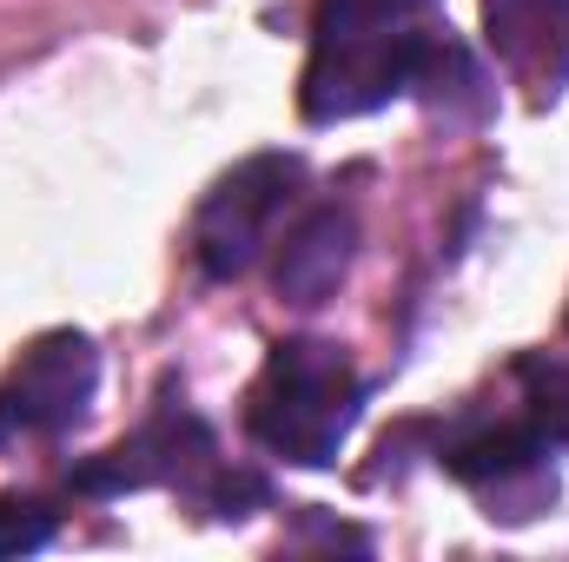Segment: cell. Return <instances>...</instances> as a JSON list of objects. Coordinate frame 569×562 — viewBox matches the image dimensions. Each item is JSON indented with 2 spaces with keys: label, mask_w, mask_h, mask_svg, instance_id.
Segmentation results:
<instances>
[{
  "label": "cell",
  "mask_w": 569,
  "mask_h": 562,
  "mask_svg": "<svg viewBox=\"0 0 569 562\" xmlns=\"http://www.w3.org/2000/svg\"><path fill=\"white\" fill-rule=\"evenodd\" d=\"M450 27L430 0H318L311 13V60L298 107L311 127L365 120L405 93H418L430 53Z\"/></svg>",
  "instance_id": "obj_1"
},
{
  "label": "cell",
  "mask_w": 569,
  "mask_h": 562,
  "mask_svg": "<svg viewBox=\"0 0 569 562\" xmlns=\"http://www.w3.org/2000/svg\"><path fill=\"white\" fill-rule=\"evenodd\" d=\"M365 411V384L351 371V358L325 338H284L272 344L252 398H246V430L259 450H272L298 470H325L338 463L345 436L358 430Z\"/></svg>",
  "instance_id": "obj_2"
},
{
  "label": "cell",
  "mask_w": 569,
  "mask_h": 562,
  "mask_svg": "<svg viewBox=\"0 0 569 562\" xmlns=\"http://www.w3.org/2000/svg\"><path fill=\"white\" fill-rule=\"evenodd\" d=\"M305 185V159L298 152H252L246 165H232L199 219H192V259L206 279H246L259 265V252L272 245V225Z\"/></svg>",
  "instance_id": "obj_3"
},
{
  "label": "cell",
  "mask_w": 569,
  "mask_h": 562,
  "mask_svg": "<svg viewBox=\"0 0 569 562\" xmlns=\"http://www.w3.org/2000/svg\"><path fill=\"white\" fill-rule=\"evenodd\" d=\"M100 391V351L87 331H47L20 351V364L0 384V443L20 436H67L93 411Z\"/></svg>",
  "instance_id": "obj_4"
},
{
  "label": "cell",
  "mask_w": 569,
  "mask_h": 562,
  "mask_svg": "<svg viewBox=\"0 0 569 562\" xmlns=\"http://www.w3.org/2000/svg\"><path fill=\"white\" fill-rule=\"evenodd\" d=\"M550 436L537 423H477V430H457L443 443V470L457 483H470L490 516L503 523H530L537 510L557 503V470H550Z\"/></svg>",
  "instance_id": "obj_5"
},
{
  "label": "cell",
  "mask_w": 569,
  "mask_h": 562,
  "mask_svg": "<svg viewBox=\"0 0 569 562\" xmlns=\"http://www.w3.org/2000/svg\"><path fill=\"white\" fill-rule=\"evenodd\" d=\"M212 430L192 418L186 404H159V418L140 436L113 443L107 456L73 470V490L87 496H127V490H152V483H199L212 476Z\"/></svg>",
  "instance_id": "obj_6"
},
{
  "label": "cell",
  "mask_w": 569,
  "mask_h": 562,
  "mask_svg": "<svg viewBox=\"0 0 569 562\" xmlns=\"http://www.w3.org/2000/svg\"><path fill=\"white\" fill-rule=\"evenodd\" d=\"M358 259V219L345 205H311L279 245V265H272V291L298 311H318L338 298V284Z\"/></svg>",
  "instance_id": "obj_7"
},
{
  "label": "cell",
  "mask_w": 569,
  "mask_h": 562,
  "mask_svg": "<svg viewBox=\"0 0 569 562\" xmlns=\"http://www.w3.org/2000/svg\"><path fill=\"white\" fill-rule=\"evenodd\" d=\"M483 33H490V53L517 80H537L543 100L563 93V80H569V0H483Z\"/></svg>",
  "instance_id": "obj_8"
},
{
  "label": "cell",
  "mask_w": 569,
  "mask_h": 562,
  "mask_svg": "<svg viewBox=\"0 0 569 562\" xmlns=\"http://www.w3.org/2000/svg\"><path fill=\"white\" fill-rule=\"evenodd\" d=\"M517 384H523V418L537 423L550 443H569V364L523 358L517 364Z\"/></svg>",
  "instance_id": "obj_9"
},
{
  "label": "cell",
  "mask_w": 569,
  "mask_h": 562,
  "mask_svg": "<svg viewBox=\"0 0 569 562\" xmlns=\"http://www.w3.org/2000/svg\"><path fill=\"white\" fill-rule=\"evenodd\" d=\"M53 543V510H40L33 496H0V562L33 556Z\"/></svg>",
  "instance_id": "obj_10"
}]
</instances>
